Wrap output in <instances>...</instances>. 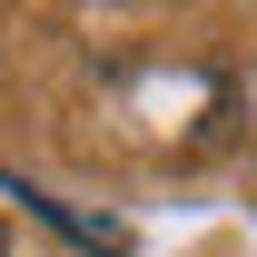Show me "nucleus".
Returning <instances> with one entry per match:
<instances>
[]
</instances>
